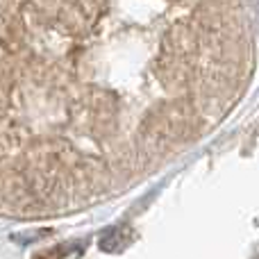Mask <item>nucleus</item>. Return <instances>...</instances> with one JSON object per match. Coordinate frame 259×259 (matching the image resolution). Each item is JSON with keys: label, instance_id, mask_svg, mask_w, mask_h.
I'll return each instance as SVG.
<instances>
[{"label": "nucleus", "instance_id": "nucleus-1", "mask_svg": "<svg viewBox=\"0 0 259 259\" xmlns=\"http://www.w3.org/2000/svg\"><path fill=\"white\" fill-rule=\"evenodd\" d=\"M27 207L127 189L211 132L252 71L243 0H7ZM9 137V139H14Z\"/></svg>", "mask_w": 259, "mask_h": 259}]
</instances>
